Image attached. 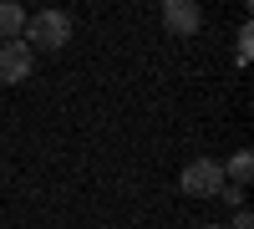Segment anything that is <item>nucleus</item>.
Returning <instances> with one entry per match:
<instances>
[{
  "mask_svg": "<svg viewBox=\"0 0 254 229\" xmlns=\"http://www.w3.org/2000/svg\"><path fill=\"white\" fill-rule=\"evenodd\" d=\"M20 41H26L31 51H61L71 41V15L66 10H36V15H26Z\"/></svg>",
  "mask_w": 254,
  "mask_h": 229,
  "instance_id": "f257e3e1",
  "label": "nucleus"
},
{
  "mask_svg": "<svg viewBox=\"0 0 254 229\" xmlns=\"http://www.w3.org/2000/svg\"><path fill=\"white\" fill-rule=\"evenodd\" d=\"M178 189H183L188 199H214V194L224 189V163H219V158H193V163H183Z\"/></svg>",
  "mask_w": 254,
  "mask_h": 229,
  "instance_id": "f03ea898",
  "label": "nucleus"
},
{
  "mask_svg": "<svg viewBox=\"0 0 254 229\" xmlns=\"http://www.w3.org/2000/svg\"><path fill=\"white\" fill-rule=\"evenodd\" d=\"M31 67H36V51L26 41H0V81L20 87V81L31 76Z\"/></svg>",
  "mask_w": 254,
  "mask_h": 229,
  "instance_id": "7ed1b4c3",
  "label": "nucleus"
},
{
  "mask_svg": "<svg viewBox=\"0 0 254 229\" xmlns=\"http://www.w3.org/2000/svg\"><path fill=\"white\" fill-rule=\"evenodd\" d=\"M203 26V10L193 0H163V31L168 36H193Z\"/></svg>",
  "mask_w": 254,
  "mask_h": 229,
  "instance_id": "20e7f679",
  "label": "nucleus"
},
{
  "mask_svg": "<svg viewBox=\"0 0 254 229\" xmlns=\"http://www.w3.org/2000/svg\"><path fill=\"white\" fill-rule=\"evenodd\" d=\"M249 178H254V153H249V148H239L234 158L224 163V183H234V189H244Z\"/></svg>",
  "mask_w": 254,
  "mask_h": 229,
  "instance_id": "39448f33",
  "label": "nucleus"
},
{
  "mask_svg": "<svg viewBox=\"0 0 254 229\" xmlns=\"http://www.w3.org/2000/svg\"><path fill=\"white\" fill-rule=\"evenodd\" d=\"M20 31H26V10L15 0H0V41H20Z\"/></svg>",
  "mask_w": 254,
  "mask_h": 229,
  "instance_id": "423d86ee",
  "label": "nucleus"
},
{
  "mask_svg": "<svg viewBox=\"0 0 254 229\" xmlns=\"http://www.w3.org/2000/svg\"><path fill=\"white\" fill-rule=\"evenodd\" d=\"M249 41H254V31L244 26V31H239V51H234V56H239V67H244V61H249V51H254V46H249Z\"/></svg>",
  "mask_w": 254,
  "mask_h": 229,
  "instance_id": "0eeeda50",
  "label": "nucleus"
},
{
  "mask_svg": "<svg viewBox=\"0 0 254 229\" xmlns=\"http://www.w3.org/2000/svg\"><path fill=\"white\" fill-rule=\"evenodd\" d=\"M219 194H224V204H234V209H244V189H234V183H224Z\"/></svg>",
  "mask_w": 254,
  "mask_h": 229,
  "instance_id": "6e6552de",
  "label": "nucleus"
},
{
  "mask_svg": "<svg viewBox=\"0 0 254 229\" xmlns=\"http://www.w3.org/2000/svg\"><path fill=\"white\" fill-rule=\"evenodd\" d=\"M224 229H254V219H249V209H239V214H234V224H224Z\"/></svg>",
  "mask_w": 254,
  "mask_h": 229,
  "instance_id": "1a4fd4ad",
  "label": "nucleus"
},
{
  "mask_svg": "<svg viewBox=\"0 0 254 229\" xmlns=\"http://www.w3.org/2000/svg\"><path fill=\"white\" fill-rule=\"evenodd\" d=\"M198 229H224V224H198Z\"/></svg>",
  "mask_w": 254,
  "mask_h": 229,
  "instance_id": "9d476101",
  "label": "nucleus"
}]
</instances>
